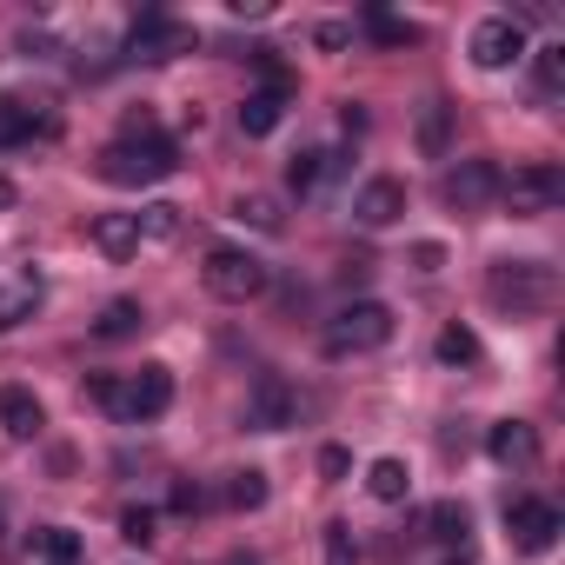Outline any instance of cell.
I'll list each match as a JSON object with an SVG mask.
<instances>
[{
	"instance_id": "cell-3",
	"label": "cell",
	"mask_w": 565,
	"mask_h": 565,
	"mask_svg": "<svg viewBox=\"0 0 565 565\" xmlns=\"http://www.w3.org/2000/svg\"><path fill=\"white\" fill-rule=\"evenodd\" d=\"M94 173H100L107 186H153V180L180 173V147H173V140H114V147L94 160Z\"/></svg>"
},
{
	"instance_id": "cell-4",
	"label": "cell",
	"mask_w": 565,
	"mask_h": 565,
	"mask_svg": "<svg viewBox=\"0 0 565 565\" xmlns=\"http://www.w3.org/2000/svg\"><path fill=\"white\" fill-rule=\"evenodd\" d=\"M200 279H206V294H213V300H226V307H246V300H259V294L273 287L266 259H259V253H246V246H213V253H206V266H200Z\"/></svg>"
},
{
	"instance_id": "cell-6",
	"label": "cell",
	"mask_w": 565,
	"mask_h": 565,
	"mask_svg": "<svg viewBox=\"0 0 565 565\" xmlns=\"http://www.w3.org/2000/svg\"><path fill=\"white\" fill-rule=\"evenodd\" d=\"M499 200L512 206V220H539V213H552L565 200V173L552 160H525V167H512L499 180Z\"/></svg>"
},
{
	"instance_id": "cell-38",
	"label": "cell",
	"mask_w": 565,
	"mask_h": 565,
	"mask_svg": "<svg viewBox=\"0 0 565 565\" xmlns=\"http://www.w3.org/2000/svg\"><path fill=\"white\" fill-rule=\"evenodd\" d=\"M313 41H320V47H327V54H333V47H347V41H353V28H347V21H327V28H320V34H313Z\"/></svg>"
},
{
	"instance_id": "cell-14",
	"label": "cell",
	"mask_w": 565,
	"mask_h": 565,
	"mask_svg": "<svg viewBox=\"0 0 565 565\" xmlns=\"http://www.w3.org/2000/svg\"><path fill=\"white\" fill-rule=\"evenodd\" d=\"M399 213H406V186H399V180H386V173H380V180H366V186H360V200H353V220H360V226H373V233H380V226H393Z\"/></svg>"
},
{
	"instance_id": "cell-25",
	"label": "cell",
	"mask_w": 565,
	"mask_h": 565,
	"mask_svg": "<svg viewBox=\"0 0 565 565\" xmlns=\"http://www.w3.org/2000/svg\"><path fill=\"white\" fill-rule=\"evenodd\" d=\"M233 220H246V226H259V233H279V226H287V213H279L273 193H239V200H233Z\"/></svg>"
},
{
	"instance_id": "cell-15",
	"label": "cell",
	"mask_w": 565,
	"mask_h": 565,
	"mask_svg": "<svg viewBox=\"0 0 565 565\" xmlns=\"http://www.w3.org/2000/svg\"><path fill=\"white\" fill-rule=\"evenodd\" d=\"M41 426H47V413L28 386H0V433L28 446V439H41Z\"/></svg>"
},
{
	"instance_id": "cell-28",
	"label": "cell",
	"mask_w": 565,
	"mask_h": 565,
	"mask_svg": "<svg viewBox=\"0 0 565 565\" xmlns=\"http://www.w3.org/2000/svg\"><path fill=\"white\" fill-rule=\"evenodd\" d=\"M446 120H452V107H446V100H426V114H419V147H426L433 160L446 153Z\"/></svg>"
},
{
	"instance_id": "cell-12",
	"label": "cell",
	"mask_w": 565,
	"mask_h": 565,
	"mask_svg": "<svg viewBox=\"0 0 565 565\" xmlns=\"http://www.w3.org/2000/svg\"><path fill=\"white\" fill-rule=\"evenodd\" d=\"M505 532H512V545L519 552H552V539H558V505L552 499H512L505 505Z\"/></svg>"
},
{
	"instance_id": "cell-20",
	"label": "cell",
	"mask_w": 565,
	"mask_h": 565,
	"mask_svg": "<svg viewBox=\"0 0 565 565\" xmlns=\"http://www.w3.org/2000/svg\"><path fill=\"white\" fill-rule=\"evenodd\" d=\"M34 307H41V279L21 273L14 287H0V333H14L21 320H34Z\"/></svg>"
},
{
	"instance_id": "cell-2",
	"label": "cell",
	"mask_w": 565,
	"mask_h": 565,
	"mask_svg": "<svg viewBox=\"0 0 565 565\" xmlns=\"http://www.w3.org/2000/svg\"><path fill=\"white\" fill-rule=\"evenodd\" d=\"M486 300H492L499 313H512V320L545 313V307L558 300V273H552L545 259H492V273H486Z\"/></svg>"
},
{
	"instance_id": "cell-29",
	"label": "cell",
	"mask_w": 565,
	"mask_h": 565,
	"mask_svg": "<svg viewBox=\"0 0 565 565\" xmlns=\"http://www.w3.org/2000/svg\"><path fill=\"white\" fill-rule=\"evenodd\" d=\"M226 499H233L239 512H259V505H266V472H253V466H246V472H233Z\"/></svg>"
},
{
	"instance_id": "cell-1",
	"label": "cell",
	"mask_w": 565,
	"mask_h": 565,
	"mask_svg": "<svg viewBox=\"0 0 565 565\" xmlns=\"http://www.w3.org/2000/svg\"><path fill=\"white\" fill-rule=\"evenodd\" d=\"M87 399L120 419V426H147L173 406V373L167 366H140V373H94L87 380Z\"/></svg>"
},
{
	"instance_id": "cell-19",
	"label": "cell",
	"mask_w": 565,
	"mask_h": 565,
	"mask_svg": "<svg viewBox=\"0 0 565 565\" xmlns=\"http://www.w3.org/2000/svg\"><path fill=\"white\" fill-rule=\"evenodd\" d=\"M279 120H287V94H279V87H259V94L239 100V134L246 140H266Z\"/></svg>"
},
{
	"instance_id": "cell-11",
	"label": "cell",
	"mask_w": 565,
	"mask_h": 565,
	"mask_svg": "<svg viewBox=\"0 0 565 565\" xmlns=\"http://www.w3.org/2000/svg\"><path fill=\"white\" fill-rule=\"evenodd\" d=\"M61 134V107L54 100H0V147H28V140H54Z\"/></svg>"
},
{
	"instance_id": "cell-30",
	"label": "cell",
	"mask_w": 565,
	"mask_h": 565,
	"mask_svg": "<svg viewBox=\"0 0 565 565\" xmlns=\"http://www.w3.org/2000/svg\"><path fill=\"white\" fill-rule=\"evenodd\" d=\"M153 525H160L153 505H127V512H120V539H127V545H153V539H160Z\"/></svg>"
},
{
	"instance_id": "cell-5",
	"label": "cell",
	"mask_w": 565,
	"mask_h": 565,
	"mask_svg": "<svg viewBox=\"0 0 565 565\" xmlns=\"http://www.w3.org/2000/svg\"><path fill=\"white\" fill-rule=\"evenodd\" d=\"M393 340V307L386 300H347L340 313H333V327H327V353H380Z\"/></svg>"
},
{
	"instance_id": "cell-13",
	"label": "cell",
	"mask_w": 565,
	"mask_h": 565,
	"mask_svg": "<svg viewBox=\"0 0 565 565\" xmlns=\"http://www.w3.org/2000/svg\"><path fill=\"white\" fill-rule=\"evenodd\" d=\"M486 452H492V466H505V472H525V466L539 459V433H532L525 419H499V426L486 433Z\"/></svg>"
},
{
	"instance_id": "cell-9",
	"label": "cell",
	"mask_w": 565,
	"mask_h": 565,
	"mask_svg": "<svg viewBox=\"0 0 565 565\" xmlns=\"http://www.w3.org/2000/svg\"><path fill=\"white\" fill-rule=\"evenodd\" d=\"M499 160H459V167H446V180H439V200L452 206V213H479V206H492L499 200Z\"/></svg>"
},
{
	"instance_id": "cell-32",
	"label": "cell",
	"mask_w": 565,
	"mask_h": 565,
	"mask_svg": "<svg viewBox=\"0 0 565 565\" xmlns=\"http://www.w3.org/2000/svg\"><path fill=\"white\" fill-rule=\"evenodd\" d=\"M565 87V47H539V94Z\"/></svg>"
},
{
	"instance_id": "cell-40",
	"label": "cell",
	"mask_w": 565,
	"mask_h": 565,
	"mask_svg": "<svg viewBox=\"0 0 565 565\" xmlns=\"http://www.w3.org/2000/svg\"><path fill=\"white\" fill-rule=\"evenodd\" d=\"M0 206H14V186H8V180H0Z\"/></svg>"
},
{
	"instance_id": "cell-31",
	"label": "cell",
	"mask_w": 565,
	"mask_h": 565,
	"mask_svg": "<svg viewBox=\"0 0 565 565\" xmlns=\"http://www.w3.org/2000/svg\"><path fill=\"white\" fill-rule=\"evenodd\" d=\"M320 539H327V565H360V545H353V525H340V519H333V525H327Z\"/></svg>"
},
{
	"instance_id": "cell-8",
	"label": "cell",
	"mask_w": 565,
	"mask_h": 565,
	"mask_svg": "<svg viewBox=\"0 0 565 565\" xmlns=\"http://www.w3.org/2000/svg\"><path fill=\"white\" fill-rule=\"evenodd\" d=\"M466 54H472V67H486V74H499V67L525 61V21H512V14H486V21L472 28Z\"/></svg>"
},
{
	"instance_id": "cell-7",
	"label": "cell",
	"mask_w": 565,
	"mask_h": 565,
	"mask_svg": "<svg viewBox=\"0 0 565 565\" xmlns=\"http://www.w3.org/2000/svg\"><path fill=\"white\" fill-rule=\"evenodd\" d=\"M193 28L186 21H173V14H140L134 21V34H127V61H180V54H193Z\"/></svg>"
},
{
	"instance_id": "cell-16",
	"label": "cell",
	"mask_w": 565,
	"mask_h": 565,
	"mask_svg": "<svg viewBox=\"0 0 565 565\" xmlns=\"http://www.w3.org/2000/svg\"><path fill=\"white\" fill-rule=\"evenodd\" d=\"M28 565H87V545L67 525H34L28 532Z\"/></svg>"
},
{
	"instance_id": "cell-35",
	"label": "cell",
	"mask_w": 565,
	"mask_h": 565,
	"mask_svg": "<svg viewBox=\"0 0 565 565\" xmlns=\"http://www.w3.org/2000/svg\"><path fill=\"white\" fill-rule=\"evenodd\" d=\"M320 472H327V479H347V472H353L347 446H327V452H320Z\"/></svg>"
},
{
	"instance_id": "cell-41",
	"label": "cell",
	"mask_w": 565,
	"mask_h": 565,
	"mask_svg": "<svg viewBox=\"0 0 565 565\" xmlns=\"http://www.w3.org/2000/svg\"><path fill=\"white\" fill-rule=\"evenodd\" d=\"M233 565H253V558H233Z\"/></svg>"
},
{
	"instance_id": "cell-22",
	"label": "cell",
	"mask_w": 565,
	"mask_h": 565,
	"mask_svg": "<svg viewBox=\"0 0 565 565\" xmlns=\"http://www.w3.org/2000/svg\"><path fill=\"white\" fill-rule=\"evenodd\" d=\"M466 532H472V519H466V505H459V499L426 505V539H439V545H466Z\"/></svg>"
},
{
	"instance_id": "cell-36",
	"label": "cell",
	"mask_w": 565,
	"mask_h": 565,
	"mask_svg": "<svg viewBox=\"0 0 565 565\" xmlns=\"http://www.w3.org/2000/svg\"><path fill=\"white\" fill-rule=\"evenodd\" d=\"M200 505H206V492H200L193 479H180V486H173V512H200Z\"/></svg>"
},
{
	"instance_id": "cell-27",
	"label": "cell",
	"mask_w": 565,
	"mask_h": 565,
	"mask_svg": "<svg viewBox=\"0 0 565 565\" xmlns=\"http://www.w3.org/2000/svg\"><path fill=\"white\" fill-rule=\"evenodd\" d=\"M134 226H140V239H173L180 233V206L173 200H153V206L134 213Z\"/></svg>"
},
{
	"instance_id": "cell-17",
	"label": "cell",
	"mask_w": 565,
	"mask_h": 565,
	"mask_svg": "<svg viewBox=\"0 0 565 565\" xmlns=\"http://www.w3.org/2000/svg\"><path fill=\"white\" fill-rule=\"evenodd\" d=\"M340 167H347V153H333V147H307V153H294L287 186H294V193H320L327 180H340Z\"/></svg>"
},
{
	"instance_id": "cell-10",
	"label": "cell",
	"mask_w": 565,
	"mask_h": 565,
	"mask_svg": "<svg viewBox=\"0 0 565 565\" xmlns=\"http://www.w3.org/2000/svg\"><path fill=\"white\" fill-rule=\"evenodd\" d=\"M246 426L253 433H287V426H300V393L279 380V373H259L253 393H246Z\"/></svg>"
},
{
	"instance_id": "cell-18",
	"label": "cell",
	"mask_w": 565,
	"mask_h": 565,
	"mask_svg": "<svg viewBox=\"0 0 565 565\" xmlns=\"http://www.w3.org/2000/svg\"><path fill=\"white\" fill-rule=\"evenodd\" d=\"M87 239H94L107 259H134V253H140V226H134V213H94Z\"/></svg>"
},
{
	"instance_id": "cell-34",
	"label": "cell",
	"mask_w": 565,
	"mask_h": 565,
	"mask_svg": "<svg viewBox=\"0 0 565 565\" xmlns=\"http://www.w3.org/2000/svg\"><path fill=\"white\" fill-rule=\"evenodd\" d=\"M413 266H419V273H439V266H446V246L419 239V246H413Z\"/></svg>"
},
{
	"instance_id": "cell-24",
	"label": "cell",
	"mask_w": 565,
	"mask_h": 565,
	"mask_svg": "<svg viewBox=\"0 0 565 565\" xmlns=\"http://www.w3.org/2000/svg\"><path fill=\"white\" fill-rule=\"evenodd\" d=\"M140 327H147L140 300H107V307H100V320H94V333H100V340H127V333H140Z\"/></svg>"
},
{
	"instance_id": "cell-21",
	"label": "cell",
	"mask_w": 565,
	"mask_h": 565,
	"mask_svg": "<svg viewBox=\"0 0 565 565\" xmlns=\"http://www.w3.org/2000/svg\"><path fill=\"white\" fill-rule=\"evenodd\" d=\"M406 486H413L406 459H373V466H366V492H373L380 505H399V499H406Z\"/></svg>"
},
{
	"instance_id": "cell-33",
	"label": "cell",
	"mask_w": 565,
	"mask_h": 565,
	"mask_svg": "<svg viewBox=\"0 0 565 565\" xmlns=\"http://www.w3.org/2000/svg\"><path fill=\"white\" fill-rule=\"evenodd\" d=\"M120 140H167V134H160V120H153V107H134V114L120 120Z\"/></svg>"
},
{
	"instance_id": "cell-39",
	"label": "cell",
	"mask_w": 565,
	"mask_h": 565,
	"mask_svg": "<svg viewBox=\"0 0 565 565\" xmlns=\"http://www.w3.org/2000/svg\"><path fill=\"white\" fill-rule=\"evenodd\" d=\"M340 127H347V134H366V107H360V100H347V114H340Z\"/></svg>"
},
{
	"instance_id": "cell-26",
	"label": "cell",
	"mask_w": 565,
	"mask_h": 565,
	"mask_svg": "<svg viewBox=\"0 0 565 565\" xmlns=\"http://www.w3.org/2000/svg\"><path fill=\"white\" fill-rule=\"evenodd\" d=\"M433 353H439V366H479V333L472 327H446L433 340Z\"/></svg>"
},
{
	"instance_id": "cell-37",
	"label": "cell",
	"mask_w": 565,
	"mask_h": 565,
	"mask_svg": "<svg viewBox=\"0 0 565 565\" xmlns=\"http://www.w3.org/2000/svg\"><path fill=\"white\" fill-rule=\"evenodd\" d=\"M226 14H233V21H266L273 8H266V0H226Z\"/></svg>"
},
{
	"instance_id": "cell-23",
	"label": "cell",
	"mask_w": 565,
	"mask_h": 565,
	"mask_svg": "<svg viewBox=\"0 0 565 565\" xmlns=\"http://www.w3.org/2000/svg\"><path fill=\"white\" fill-rule=\"evenodd\" d=\"M360 28H366L380 47H413V41H419V28H413V21H399V14H386V8H366V14H360Z\"/></svg>"
}]
</instances>
